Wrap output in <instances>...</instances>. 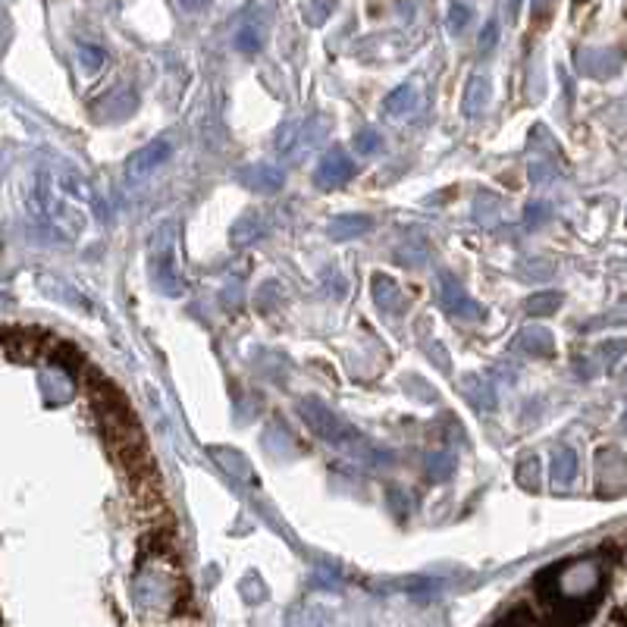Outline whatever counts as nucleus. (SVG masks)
<instances>
[{
  "instance_id": "1",
  "label": "nucleus",
  "mask_w": 627,
  "mask_h": 627,
  "mask_svg": "<svg viewBox=\"0 0 627 627\" xmlns=\"http://www.w3.org/2000/svg\"><path fill=\"white\" fill-rule=\"evenodd\" d=\"M298 414L305 417V424L311 427V433L317 439L342 449L352 461L364 464V468H386V464H392V455L386 449H377L374 443H367V439L352 424H348L345 417H339L323 399H314V396L301 399Z\"/></svg>"
},
{
  "instance_id": "2",
  "label": "nucleus",
  "mask_w": 627,
  "mask_h": 627,
  "mask_svg": "<svg viewBox=\"0 0 627 627\" xmlns=\"http://www.w3.org/2000/svg\"><path fill=\"white\" fill-rule=\"evenodd\" d=\"M151 276H154V286L170 295V298H179L185 295V280L179 273V264H176V236H173V223H164L157 229V236L151 242Z\"/></svg>"
},
{
  "instance_id": "3",
  "label": "nucleus",
  "mask_w": 627,
  "mask_h": 627,
  "mask_svg": "<svg viewBox=\"0 0 627 627\" xmlns=\"http://www.w3.org/2000/svg\"><path fill=\"white\" fill-rule=\"evenodd\" d=\"M323 135H327V120L323 116H311V120H301V123H286L276 135V151L286 160H298L301 154L314 151Z\"/></svg>"
},
{
  "instance_id": "4",
  "label": "nucleus",
  "mask_w": 627,
  "mask_h": 627,
  "mask_svg": "<svg viewBox=\"0 0 627 627\" xmlns=\"http://www.w3.org/2000/svg\"><path fill=\"white\" fill-rule=\"evenodd\" d=\"M173 157V142L167 135L154 138V142H148L145 148H138L123 167V176L129 185H142L145 179H151L160 167L167 164V160Z\"/></svg>"
},
{
  "instance_id": "5",
  "label": "nucleus",
  "mask_w": 627,
  "mask_h": 627,
  "mask_svg": "<svg viewBox=\"0 0 627 627\" xmlns=\"http://www.w3.org/2000/svg\"><path fill=\"white\" fill-rule=\"evenodd\" d=\"M439 301H443V308L455 317H464V320H480L483 317V308L468 292H464L461 280L452 273H439Z\"/></svg>"
},
{
  "instance_id": "6",
  "label": "nucleus",
  "mask_w": 627,
  "mask_h": 627,
  "mask_svg": "<svg viewBox=\"0 0 627 627\" xmlns=\"http://www.w3.org/2000/svg\"><path fill=\"white\" fill-rule=\"evenodd\" d=\"M352 176H355V160L345 157L339 148H333L327 157L320 160L314 182L320 185V189H339V185H345Z\"/></svg>"
},
{
  "instance_id": "7",
  "label": "nucleus",
  "mask_w": 627,
  "mask_h": 627,
  "mask_svg": "<svg viewBox=\"0 0 627 627\" xmlns=\"http://www.w3.org/2000/svg\"><path fill=\"white\" fill-rule=\"evenodd\" d=\"M239 179L248 185V189H254V192L273 195V192H280V189H283L286 173H283L280 167H273V164H254V167L242 170Z\"/></svg>"
},
{
  "instance_id": "8",
  "label": "nucleus",
  "mask_w": 627,
  "mask_h": 627,
  "mask_svg": "<svg viewBox=\"0 0 627 627\" xmlns=\"http://www.w3.org/2000/svg\"><path fill=\"white\" fill-rule=\"evenodd\" d=\"M374 301L380 305V311H386V314H402L405 305H408L402 286L392 280V276H383V273L374 276Z\"/></svg>"
},
{
  "instance_id": "9",
  "label": "nucleus",
  "mask_w": 627,
  "mask_h": 627,
  "mask_svg": "<svg viewBox=\"0 0 627 627\" xmlns=\"http://www.w3.org/2000/svg\"><path fill=\"white\" fill-rule=\"evenodd\" d=\"M370 229H374V220H370L367 214H342L327 223V236L336 242H348V239L367 236Z\"/></svg>"
},
{
  "instance_id": "10",
  "label": "nucleus",
  "mask_w": 627,
  "mask_h": 627,
  "mask_svg": "<svg viewBox=\"0 0 627 627\" xmlns=\"http://www.w3.org/2000/svg\"><path fill=\"white\" fill-rule=\"evenodd\" d=\"M490 98H493V85L483 73H474L468 79V88H464V98H461V107H464V116H477L490 107Z\"/></svg>"
},
{
  "instance_id": "11",
  "label": "nucleus",
  "mask_w": 627,
  "mask_h": 627,
  "mask_svg": "<svg viewBox=\"0 0 627 627\" xmlns=\"http://www.w3.org/2000/svg\"><path fill=\"white\" fill-rule=\"evenodd\" d=\"M135 104H138L135 91H129V88H116V91H110L107 98L98 101V120H107V123L123 120V116H129V113L135 110Z\"/></svg>"
},
{
  "instance_id": "12",
  "label": "nucleus",
  "mask_w": 627,
  "mask_h": 627,
  "mask_svg": "<svg viewBox=\"0 0 627 627\" xmlns=\"http://www.w3.org/2000/svg\"><path fill=\"white\" fill-rule=\"evenodd\" d=\"M515 345L530 358H552L555 355V336L543 327H524Z\"/></svg>"
},
{
  "instance_id": "13",
  "label": "nucleus",
  "mask_w": 627,
  "mask_h": 627,
  "mask_svg": "<svg viewBox=\"0 0 627 627\" xmlns=\"http://www.w3.org/2000/svg\"><path fill=\"white\" fill-rule=\"evenodd\" d=\"M461 392H464V399H468L477 411H493V408H496V392H493V383L477 380V377H464Z\"/></svg>"
},
{
  "instance_id": "14",
  "label": "nucleus",
  "mask_w": 627,
  "mask_h": 627,
  "mask_svg": "<svg viewBox=\"0 0 627 627\" xmlns=\"http://www.w3.org/2000/svg\"><path fill=\"white\" fill-rule=\"evenodd\" d=\"M577 477V452L574 449H555L552 455V483L568 486Z\"/></svg>"
},
{
  "instance_id": "15",
  "label": "nucleus",
  "mask_w": 627,
  "mask_h": 627,
  "mask_svg": "<svg viewBox=\"0 0 627 627\" xmlns=\"http://www.w3.org/2000/svg\"><path fill=\"white\" fill-rule=\"evenodd\" d=\"M261 236H264V223H261V217L245 214L236 226H232L229 242L236 245V248H245V245H251L254 239H261Z\"/></svg>"
},
{
  "instance_id": "16",
  "label": "nucleus",
  "mask_w": 627,
  "mask_h": 627,
  "mask_svg": "<svg viewBox=\"0 0 627 627\" xmlns=\"http://www.w3.org/2000/svg\"><path fill=\"white\" fill-rule=\"evenodd\" d=\"M414 107H417V88L414 85H399L386 98V113L389 116H411Z\"/></svg>"
},
{
  "instance_id": "17",
  "label": "nucleus",
  "mask_w": 627,
  "mask_h": 627,
  "mask_svg": "<svg viewBox=\"0 0 627 627\" xmlns=\"http://www.w3.org/2000/svg\"><path fill=\"white\" fill-rule=\"evenodd\" d=\"M264 38H267L264 22H245V26L239 29V35H236V48L242 54H258L264 48Z\"/></svg>"
},
{
  "instance_id": "18",
  "label": "nucleus",
  "mask_w": 627,
  "mask_h": 627,
  "mask_svg": "<svg viewBox=\"0 0 627 627\" xmlns=\"http://www.w3.org/2000/svg\"><path fill=\"white\" fill-rule=\"evenodd\" d=\"M562 305V295L559 292H540V295H530L527 298V314L530 317H549L555 314Z\"/></svg>"
},
{
  "instance_id": "19",
  "label": "nucleus",
  "mask_w": 627,
  "mask_h": 627,
  "mask_svg": "<svg viewBox=\"0 0 627 627\" xmlns=\"http://www.w3.org/2000/svg\"><path fill=\"white\" fill-rule=\"evenodd\" d=\"M518 483L524 486V490H540V458L537 455H527L518 464Z\"/></svg>"
},
{
  "instance_id": "20",
  "label": "nucleus",
  "mask_w": 627,
  "mask_h": 627,
  "mask_svg": "<svg viewBox=\"0 0 627 627\" xmlns=\"http://www.w3.org/2000/svg\"><path fill=\"white\" fill-rule=\"evenodd\" d=\"M496 627H537V615H533L527 606H515L496 621Z\"/></svg>"
},
{
  "instance_id": "21",
  "label": "nucleus",
  "mask_w": 627,
  "mask_h": 627,
  "mask_svg": "<svg viewBox=\"0 0 627 627\" xmlns=\"http://www.w3.org/2000/svg\"><path fill=\"white\" fill-rule=\"evenodd\" d=\"M455 471V458L452 455H430L427 458V474L433 480H449Z\"/></svg>"
},
{
  "instance_id": "22",
  "label": "nucleus",
  "mask_w": 627,
  "mask_h": 627,
  "mask_svg": "<svg viewBox=\"0 0 627 627\" xmlns=\"http://www.w3.org/2000/svg\"><path fill=\"white\" fill-rule=\"evenodd\" d=\"M79 60H82V66L88 69V73H95V69L104 66L107 54H104V48H98V44H82V48H79Z\"/></svg>"
},
{
  "instance_id": "23",
  "label": "nucleus",
  "mask_w": 627,
  "mask_h": 627,
  "mask_svg": "<svg viewBox=\"0 0 627 627\" xmlns=\"http://www.w3.org/2000/svg\"><path fill=\"white\" fill-rule=\"evenodd\" d=\"M380 132H374V129H364V132H358L355 135V151L358 154H374V151H380Z\"/></svg>"
},
{
  "instance_id": "24",
  "label": "nucleus",
  "mask_w": 627,
  "mask_h": 627,
  "mask_svg": "<svg viewBox=\"0 0 627 627\" xmlns=\"http://www.w3.org/2000/svg\"><path fill=\"white\" fill-rule=\"evenodd\" d=\"M468 22H471V10H468V7H464V4H452V7H449V29H452L455 35L468 29Z\"/></svg>"
},
{
  "instance_id": "25",
  "label": "nucleus",
  "mask_w": 627,
  "mask_h": 627,
  "mask_svg": "<svg viewBox=\"0 0 627 627\" xmlns=\"http://www.w3.org/2000/svg\"><path fill=\"white\" fill-rule=\"evenodd\" d=\"M555 13V0H530V16L537 22H546Z\"/></svg>"
},
{
  "instance_id": "26",
  "label": "nucleus",
  "mask_w": 627,
  "mask_h": 627,
  "mask_svg": "<svg viewBox=\"0 0 627 627\" xmlns=\"http://www.w3.org/2000/svg\"><path fill=\"white\" fill-rule=\"evenodd\" d=\"M496 38H499V26H496V19L493 22H486V29H483V35H480V51L486 54L496 44Z\"/></svg>"
},
{
  "instance_id": "27",
  "label": "nucleus",
  "mask_w": 627,
  "mask_h": 627,
  "mask_svg": "<svg viewBox=\"0 0 627 627\" xmlns=\"http://www.w3.org/2000/svg\"><path fill=\"white\" fill-rule=\"evenodd\" d=\"M549 217V207L546 204H530L527 207V214H524V220L530 223V226H537L540 220H546Z\"/></svg>"
},
{
  "instance_id": "28",
  "label": "nucleus",
  "mask_w": 627,
  "mask_h": 627,
  "mask_svg": "<svg viewBox=\"0 0 627 627\" xmlns=\"http://www.w3.org/2000/svg\"><path fill=\"white\" fill-rule=\"evenodd\" d=\"M521 4H524V0H508V19H518Z\"/></svg>"
}]
</instances>
